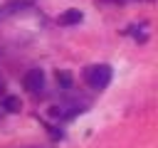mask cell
I'll use <instances>...</instances> for the list:
<instances>
[{
	"label": "cell",
	"mask_w": 158,
	"mask_h": 148,
	"mask_svg": "<svg viewBox=\"0 0 158 148\" xmlns=\"http://www.w3.org/2000/svg\"><path fill=\"white\" fill-rule=\"evenodd\" d=\"M84 81L91 89H106L111 81V67L109 64H91L84 69Z\"/></svg>",
	"instance_id": "cell-1"
},
{
	"label": "cell",
	"mask_w": 158,
	"mask_h": 148,
	"mask_svg": "<svg viewBox=\"0 0 158 148\" xmlns=\"http://www.w3.org/2000/svg\"><path fill=\"white\" fill-rule=\"evenodd\" d=\"M25 89L30 94H42V89H44V72L42 69H30L25 74Z\"/></svg>",
	"instance_id": "cell-2"
},
{
	"label": "cell",
	"mask_w": 158,
	"mask_h": 148,
	"mask_svg": "<svg viewBox=\"0 0 158 148\" xmlns=\"http://www.w3.org/2000/svg\"><path fill=\"white\" fill-rule=\"evenodd\" d=\"M79 22H81V12H79V10H74V7L59 15V25H62V27H69V25H79Z\"/></svg>",
	"instance_id": "cell-3"
},
{
	"label": "cell",
	"mask_w": 158,
	"mask_h": 148,
	"mask_svg": "<svg viewBox=\"0 0 158 148\" xmlns=\"http://www.w3.org/2000/svg\"><path fill=\"white\" fill-rule=\"evenodd\" d=\"M2 106H5L7 111H12V113H15V111H20V106H22V104H20V99H17V96H2Z\"/></svg>",
	"instance_id": "cell-4"
},
{
	"label": "cell",
	"mask_w": 158,
	"mask_h": 148,
	"mask_svg": "<svg viewBox=\"0 0 158 148\" xmlns=\"http://www.w3.org/2000/svg\"><path fill=\"white\" fill-rule=\"evenodd\" d=\"M57 84H59L62 89H69V86H72V74H67V72H57Z\"/></svg>",
	"instance_id": "cell-5"
},
{
	"label": "cell",
	"mask_w": 158,
	"mask_h": 148,
	"mask_svg": "<svg viewBox=\"0 0 158 148\" xmlns=\"http://www.w3.org/2000/svg\"><path fill=\"white\" fill-rule=\"evenodd\" d=\"M0 96H5V81H2V76H0Z\"/></svg>",
	"instance_id": "cell-6"
},
{
	"label": "cell",
	"mask_w": 158,
	"mask_h": 148,
	"mask_svg": "<svg viewBox=\"0 0 158 148\" xmlns=\"http://www.w3.org/2000/svg\"><path fill=\"white\" fill-rule=\"evenodd\" d=\"M114 2H116V0H114Z\"/></svg>",
	"instance_id": "cell-7"
}]
</instances>
